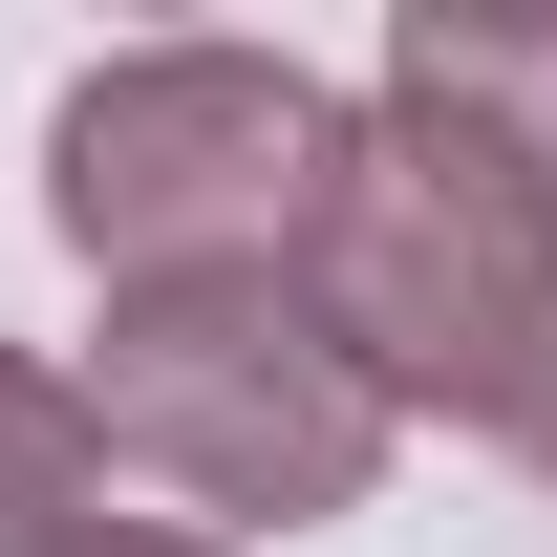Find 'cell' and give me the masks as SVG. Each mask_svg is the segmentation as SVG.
I'll use <instances>...</instances> for the list:
<instances>
[{
  "label": "cell",
  "instance_id": "1",
  "mask_svg": "<svg viewBox=\"0 0 557 557\" xmlns=\"http://www.w3.org/2000/svg\"><path fill=\"white\" fill-rule=\"evenodd\" d=\"M344 86L278 65V44H108L44 108V214L108 300L150 278H300L322 194H344Z\"/></svg>",
  "mask_w": 557,
  "mask_h": 557
},
{
  "label": "cell",
  "instance_id": "2",
  "mask_svg": "<svg viewBox=\"0 0 557 557\" xmlns=\"http://www.w3.org/2000/svg\"><path fill=\"white\" fill-rule=\"evenodd\" d=\"M300 322L364 364V408L386 429H515L557 344V194L536 172H493L472 129H408V108H364L344 129V194L300 236Z\"/></svg>",
  "mask_w": 557,
  "mask_h": 557
},
{
  "label": "cell",
  "instance_id": "3",
  "mask_svg": "<svg viewBox=\"0 0 557 557\" xmlns=\"http://www.w3.org/2000/svg\"><path fill=\"white\" fill-rule=\"evenodd\" d=\"M86 429H108V472L194 493L214 515H364V472H386V408H364V364L300 322V278H150V300H108V364H65Z\"/></svg>",
  "mask_w": 557,
  "mask_h": 557
},
{
  "label": "cell",
  "instance_id": "4",
  "mask_svg": "<svg viewBox=\"0 0 557 557\" xmlns=\"http://www.w3.org/2000/svg\"><path fill=\"white\" fill-rule=\"evenodd\" d=\"M386 108L408 129H472L493 172L557 194V0H408L386 22Z\"/></svg>",
  "mask_w": 557,
  "mask_h": 557
},
{
  "label": "cell",
  "instance_id": "5",
  "mask_svg": "<svg viewBox=\"0 0 557 557\" xmlns=\"http://www.w3.org/2000/svg\"><path fill=\"white\" fill-rule=\"evenodd\" d=\"M86 493H108V429H86V386L44 344H0V557L22 536H65Z\"/></svg>",
  "mask_w": 557,
  "mask_h": 557
},
{
  "label": "cell",
  "instance_id": "6",
  "mask_svg": "<svg viewBox=\"0 0 557 557\" xmlns=\"http://www.w3.org/2000/svg\"><path fill=\"white\" fill-rule=\"evenodd\" d=\"M22 557H236V536H194V515H108V493H86L65 536H22Z\"/></svg>",
  "mask_w": 557,
  "mask_h": 557
},
{
  "label": "cell",
  "instance_id": "7",
  "mask_svg": "<svg viewBox=\"0 0 557 557\" xmlns=\"http://www.w3.org/2000/svg\"><path fill=\"white\" fill-rule=\"evenodd\" d=\"M515 450H536V472H557V344H536V386H515Z\"/></svg>",
  "mask_w": 557,
  "mask_h": 557
}]
</instances>
